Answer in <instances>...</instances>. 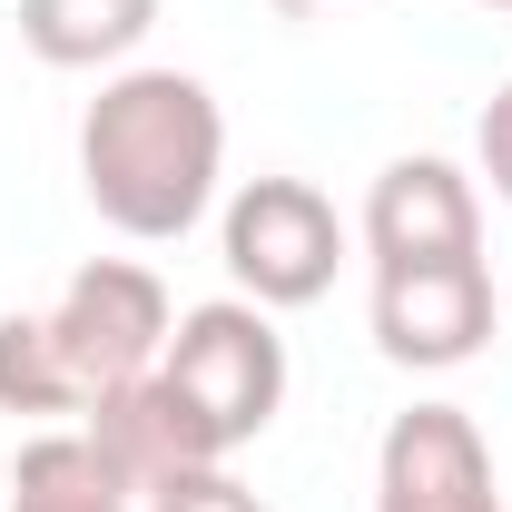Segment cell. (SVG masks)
I'll return each instance as SVG.
<instances>
[{
    "instance_id": "6da1fadb",
    "label": "cell",
    "mask_w": 512,
    "mask_h": 512,
    "mask_svg": "<svg viewBox=\"0 0 512 512\" xmlns=\"http://www.w3.org/2000/svg\"><path fill=\"white\" fill-rule=\"evenodd\" d=\"M217 178H227V109L197 69H109L99 99L79 109V188L138 247L188 237L217 207Z\"/></svg>"
},
{
    "instance_id": "7a4b0ae2",
    "label": "cell",
    "mask_w": 512,
    "mask_h": 512,
    "mask_svg": "<svg viewBox=\"0 0 512 512\" xmlns=\"http://www.w3.org/2000/svg\"><path fill=\"white\" fill-rule=\"evenodd\" d=\"M158 384L207 424L217 453H237V444H256V434L276 424V404H286V335H276V316L247 306V296H207V306H188V316L168 325Z\"/></svg>"
},
{
    "instance_id": "3957f363",
    "label": "cell",
    "mask_w": 512,
    "mask_h": 512,
    "mask_svg": "<svg viewBox=\"0 0 512 512\" xmlns=\"http://www.w3.org/2000/svg\"><path fill=\"white\" fill-rule=\"evenodd\" d=\"M217 256H227L237 296L266 306V316L276 306H316L335 286V266H345V217L306 178H247L227 197V217H217Z\"/></svg>"
},
{
    "instance_id": "277c9868",
    "label": "cell",
    "mask_w": 512,
    "mask_h": 512,
    "mask_svg": "<svg viewBox=\"0 0 512 512\" xmlns=\"http://www.w3.org/2000/svg\"><path fill=\"white\" fill-rule=\"evenodd\" d=\"M168 325H178V306H168V286H158L138 256H89V266L60 286V306H50L60 365L79 375L89 404L119 394V384H138V375H158Z\"/></svg>"
},
{
    "instance_id": "5b68a950",
    "label": "cell",
    "mask_w": 512,
    "mask_h": 512,
    "mask_svg": "<svg viewBox=\"0 0 512 512\" xmlns=\"http://www.w3.org/2000/svg\"><path fill=\"white\" fill-rule=\"evenodd\" d=\"M493 266L453 256V266H375V345L404 375H453L493 345Z\"/></svg>"
},
{
    "instance_id": "8992f818",
    "label": "cell",
    "mask_w": 512,
    "mask_h": 512,
    "mask_svg": "<svg viewBox=\"0 0 512 512\" xmlns=\"http://www.w3.org/2000/svg\"><path fill=\"white\" fill-rule=\"evenodd\" d=\"M375 512H503L493 453L463 404H414L375 444Z\"/></svg>"
},
{
    "instance_id": "52a82bcc",
    "label": "cell",
    "mask_w": 512,
    "mask_h": 512,
    "mask_svg": "<svg viewBox=\"0 0 512 512\" xmlns=\"http://www.w3.org/2000/svg\"><path fill=\"white\" fill-rule=\"evenodd\" d=\"M365 256L375 266H453L483 256V197L453 158H394L365 188Z\"/></svg>"
},
{
    "instance_id": "ba28073f",
    "label": "cell",
    "mask_w": 512,
    "mask_h": 512,
    "mask_svg": "<svg viewBox=\"0 0 512 512\" xmlns=\"http://www.w3.org/2000/svg\"><path fill=\"white\" fill-rule=\"evenodd\" d=\"M79 434H89V444H99V463L128 483V503H148L158 483H178V473H197V463H227V453L207 444V424H197V414H188L158 375H138V384H119V394H99Z\"/></svg>"
},
{
    "instance_id": "9c48e42d",
    "label": "cell",
    "mask_w": 512,
    "mask_h": 512,
    "mask_svg": "<svg viewBox=\"0 0 512 512\" xmlns=\"http://www.w3.org/2000/svg\"><path fill=\"white\" fill-rule=\"evenodd\" d=\"M158 30V0H20V40L50 69H119Z\"/></svg>"
},
{
    "instance_id": "30bf717a",
    "label": "cell",
    "mask_w": 512,
    "mask_h": 512,
    "mask_svg": "<svg viewBox=\"0 0 512 512\" xmlns=\"http://www.w3.org/2000/svg\"><path fill=\"white\" fill-rule=\"evenodd\" d=\"M0 512H128V483L99 463L89 434H30L10 453V503Z\"/></svg>"
},
{
    "instance_id": "8fae6325",
    "label": "cell",
    "mask_w": 512,
    "mask_h": 512,
    "mask_svg": "<svg viewBox=\"0 0 512 512\" xmlns=\"http://www.w3.org/2000/svg\"><path fill=\"white\" fill-rule=\"evenodd\" d=\"M0 414H89L50 316H0Z\"/></svg>"
},
{
    "instance_id": "7c38bea8",
    "label": "cell",
    "mask_w": 512,
    "mask_h": 512,
    "mask_svg": "<svg viewBox=\"0 0 512 512\" xmlns=\"http://www.w3.org/2000/svg\"><path fill=\"white\" fill-rule=\"evenodd\" d=\"M138 512H266V503H256L227 463H197V473H178V483H158Z\"/></svg>"
},
{
    "instance_id": "4fadbf2b",
    "label": "cell",
    "mask_w": 512,
    "mask_h": 512,
    "mask_svg": "<svg viewBox=\"0 0 512 512\" xmlns=\"http://www.w3.org/2000/svg\"><path fill=\"white\" fill-rule=\"evenodd\" d=\"M473 158H483V178H493V197L512 207V79L483 99V128H473Z\"/></svg>"
},
{
    "instance_id": "5bb4252c",
    "label": "cell",
    "mask_w": 512,
    "mask_h": 512,
    "mask_svg": "<svg viewBox=\"0 0 512 512\" xmlns=\"http://www.w3.org/2000/svg\"><path fill=\"white\" fill-rule=\"evenodd\" d=\"M276 10H316V0H276Z\"/></svg>"
},
{
    "instance_id": "9a60e30c",
    "label": "cell",
    "mask_w": 512,
    "mask_h": 512,
    "mask_svg": "<svg viewBox=\"0 0 512 512\" xmlns=\"http://www.w3.org/2000/svg\"><path fill=\"white\" fill-rule=\"evenodd\" d=\"M483 10H512V0H483Z\"/></svg>"
},
{
    "instance_id": "2e32d148",
    "label": "cell",
    "mask_w": 512,
    "mask_h": 512,
    "mask_svg": "<svg viewBox=\"0 0 512 512\" xmlns=\"http://www.w3.org/2000/svg\"><path fill=\"white\" fill-rule=\"evenodd\" d=\"M503 306H512V286H503Z\"/></svg>"
}]
</instances>
